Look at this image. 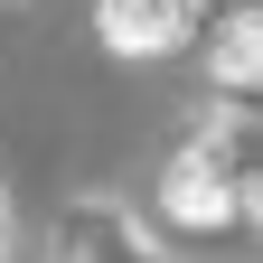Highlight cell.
Masks as SVG:
<instances>
[{"instance_id": "cell-3", "label": "cell", "mask_w": 263, "mask_h": 263, "mask_svg": "<svg viewBox=\"0 0 263 263\" xmlns=\"http://www.w3.org/2000/svg\"><path fill=\"white\" fill-rule=\"evenodd\" d=\"M216 85H254V10H226V28H216Z\"/></svg>"}, {"instance_id": "cell-1", "label": "cell", "mask_w": 263, "mask_h": 263, "mask_svg": "<svg viewBox=\"0 0 263 263\" xmlns=\"http://www.w3.org/2000/svg\"><path fill=\"white\" fill-rule=\"evenodd\" d=\"M235 132H207V141H188L179 151V170H170V216H188V226H226L245 207V170H235Z\"/></svg>"}, {"instance_id": "cell-2", "label": "cell", "mask_w": 263, "mask_h": 263, "mask_svg": "<svg viewBox=\"0 0 263 263\" xmlns=\"http://www.w3.org/2000/svg\"><path fill=\"white\" fill-rule=\"evenodd\" d=\"M94 19H104V47L113 57H170L188 38L197 0H94Z\"/></svg>"}]
</instances>
